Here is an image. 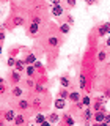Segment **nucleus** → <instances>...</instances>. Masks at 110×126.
<instances>
[{"label":"nucleus","instance_id":"obj_15","mask_svg":"<svg viewBox=\"0 0 110 126\" xmlns=\"http://www.w3.org/2000/svg\"><path fill=\"white\" fill-rule=\"evenodd\" d=\"M44 120H46L44 113H36V117H35V123H36V125H41Z\"/></svg>","mask_w":110,"mask_h":126},{"label":"nucleus","instance_id":"obj_7","mask_svg":"<svg viewBox=\"0 0 110 126\" xmlns=\"http://www.w3.org/2000/svg\"><path fill=\"white\" fill-rule=\"evenodd\" d=\"M14 117H16L14 110H6L5 112V121H14Z\"/></svg>","mask_w":110,"mask_h":126},{"label":"nucleus","instance_id":"obj_8","mask_svg":"<svg viewBox=\"0 0 110 126\" xmlns=\"http://www.w3.org/2000/svg\"><path fill=\"white\" fill-rule=\"evenodd\" d=\"M47 41H49V44L52 46V47H55V46H58V44H60V39H58V36H55V35L49 36V39H47Z\"/></svg>","mask_w":110,"mask_h":126},{"label":"nucleus","instance_id":"obj_9","mask_svg":"<svg viewBox=\"0 0 110 126\" xmlns=\"http://www.w3.org/2000/svg\"><path fill=\"white\" fill-rule=\"evenodd\" d=\"M25 63H24V60H16V65H14V68H16V71H19V73H21V71H24L25 69Z\"/></svg>","mask_w":110,"mask_h":126},{"label":"nucleus","instance_id":"obj_26","mask_svg":"<svg viewBox=\"0 0 110 126\" xmlns=\"http://www.w3.org/2000/svg\"><path fill=\"white\" fill-rule=\"evenodd\" d=\"M97 35H99V36H104V35H105V29H104V25H101V27H99V30H97Z\"/></svg>","mask_w":110,"mask_h":126},{"label":"nucleus","instance_id":"obj_16","mask_svg":"<svg viewBox=\"0 0 110 126\" xmlns=\"http://www.w3.org/2000/svg\"><path fill=\"white\" fill-rule=\"evenodd\" d=\"M38 29H39V24H30V35H36L38 33Z\"/></svg>","mask_w":110,"mask_h":126},{"label":"nucleus","instance_id":"obj_31","mask_svg":"<svg viewBox=\"0 0 110 126\" xmlns=\"http://www.w3.org/2000/svg\"><path fill=\"white\" fill-rule=\"evenodd\" d=\"M66 3H68L69 6H74L76 5V0H66Z\"/></svg>","mask_w":110,"mask_h":126},{"label":"nucleus","instance_id":"obj_33","mask_svg":"<svg viewBox=\"0 0 110 126\" xmlns=\"http://www.w3.org/2000/svg\"><path fill=\"white\" fill-rule=\"evenodd\" d=\"M39 126H52V123H50V121H46V120H44V121H42V123L39 125Z\"/></svg>","mask_w":110,"mask_h":126},{"label":"nucleus","instance_id":"obj_5","mask_svg":"<svg viewBox=\"0 0 110 126\" xmlns=\"http://www.w3.org/2000/svg\"><path fill=\"white\" fill-rule=\"evenodd\" d=\"M35 62H36V57H35V54H28L25 58H24V63H25V65H33Z\"/></svg>","mask_w":110,"mask_h":126},{"label":"nucleus","instance_id":"obj_25","mask_svg":"<svg viewBox=\"0 0 110 126\" xmlns=\"http://www.w3.org/2000/svg\"><path fill=\"white\" fill-rule=\"evenodd\" d=\"M79 82H80V88H83L85 87V76L80 74V76H79Z\"/></svg>","mask_w":110,"mask_h":126},{"label":"nucleus","instance_id":"obj_30","mask_svg":"<svg viewBox=\"0 0 110 126\" xmlns=\"http://www.w3.org/2000/svg\"><path fill=\"white\" fill-rule=\"evenodd\" d=\"M35 88H36V92H38V93L44 92V88H42V85H35Z\"/></svg>","mask_w":110,"mask_h":126},{"label":"nucleus","instance_id":"obj_38","mask_svg":"<svg viewBox=\"0 0 110 126\" xmlns=\"http://www.w3.org/2000/svg\"><path fill=\"white\" fill-rule=\"evenodd\" d=\"M99 126H110L109 123H105V121H102V123H99Z\"/></svg>","mask_w":110,"mask_h":126},{"label":"nucleus","instance_id":"obj_22","mask_svg":"<svg viewBox=\"0 0 110 126\" xmlns=\"http://www.w3.org/2000/svg\"><path fill=\"white\" fill-rule=\"evenodd\" d=\"M13 24H14V25H22V24H24V19L19 17V16H16V17L13 19Z\"/></svg>","mask_w":110,"mask_h":126},{"label":"nucleus","instance_id":"obj_43","mask_svg":"<svg viewBox=\"0 0 110 126\" xmlns=\"http://www.w3.org/2000/svg\"><path fill=\"white\" fill-rule=\"evenodd\" d=\"M0 54H2V46H0Z\"/></svg>","mask_w":110,"mask_h":126},{"label":"nucleus","instance_id":"obj_12","mask_svg":"<svg viewBox=\"0 0 110 126\" xmlns=\"http://www.w3.org/2000/svg\"><path fill=\"white\" fill-rule=\"evenodd\" d=\"M60 84H61L63 88H68V87L71 85V80H69L66 76H61V77H60Z\"/></svg>","mask_w":110,"mask_h":126},{"label":"nucleus","instance_id":"obj_27","mask_svg":"<svg viewBox=\"0 0 110 126\" xmlns=\"http://www.w3.org/2000/svg\"><path fill=\"white\" fill-rule=\"evenodd\" d=\"M66 123H68V126H72L74 125V120L71 117H66Z\"/></svg>","mask_w":110,"mask_h":126},{"label":"nucleus","instance_id":"obj_10","mask_svg":"<svg viewBox=\"0 0 110 126\" xmlns=\"http://www.w3.org/2000/svg\"><path fill=\"white\" fill-rule=\"evenodd\" d=\"M24 121H25V118H24L22 113H17V115L14 117V123H16V126H21V125H24Z\"/></svg>","mask_w":110,"mask_h":126},{"label":"nucleus","instance_id":"obj_4","mask_svg":"<svg viewBox=\"0 0 110 126\" xmlns=\"http://www.w3.org/2000/svg\"><path fill=\"white\" fill-rule=\"evenodd\" d=\"M68 99L71 102H79V101H80V93H79V92H71L69 96H68Z\"/></svg>","mask_w":110,"mask_h":126},{"label":"nucleus","instance_id":"obj_23","mask_svg":"<svg viewBox=\"0 0 110 126\" xmlns=\"http://www.w3.org/2000/svg\"><path fill=\"white\" fill-rule=\"evenodd\" d=\"M82 104H83L85 107H88V106L91 104V101H90V98H88V96H83V98H82Z\"/></svg>","mask_w":110,"mask_h":126},{"label":"nucleus","instance_id":"obj_32","mask_svg":"<svg viewBox=\"0 0 110 126\" xmlns=\"http://www.w3.org/2000/svg\"><path fill=\"white\" fill-rule=\"evenodd\" d=\"M27 85H28V87H35V82L28 77V80H27Z\"/></svg>","mask_w":110,"mask_h":126},{"label":"nucleus","instance_id":"obj_40","mask_svg":"<svg viewBox=\"0 0 110 126\" xmlns=\"http://www.w3.org/2000/svg\"><path fill=\"white\" fill-rule=\"evenodd\" d=\"M0 84H5V79H2V77H0Z\"/></svg>","mask_w":110,"mask_h":126},{"label":"nucleus","instance_id":"obj_39","mask_svg":"<svg viewBox=\"0 0 110 126\" xmlns=\"http://www.w3.org/2000/svg\"><path fill=\"white\" fill-rule=\"evenodd\" d=\"M86 3H88V5H93V3H94V0H86Z\"/></svg>","mask_w":110,"mask_h":126},{"label":"nucleus","instance_id":"obj_17","mask_svg":"<svg viewBox=\"0 0 110 126\" xmlns=\"http://www.w3.org/2000/svg\"><path fill=\"white\" fill-rule=\"evenodd\" d=\"M11 79H13V82H19V80H21V73L14 69L13 73H11Z\"/></svg>","mask_w":110,"mask_h":126},{"label":"nucleus","instance_id":"obj_35","mask_svg":"<svg viewBox=\"0 0 110 126\" xmlns=\"http://www.w3.org/2000/svg\"><path fill=\"white\" fill-rule=\"evenodd\" d=\"M5 39V32H0V41H3Z\"/></svg>","mask_w":110,"mask_h":126},{"label":"nucleus","instance_id":"obj_1","mask_svg":"<svg viewBox=\"0 0 110 126\" xmlns=\"http://www.w3.org/2000/svg\"><path fill=\"white\" fill-rule=\"evenodd\" d=\"M63 13H65V8H63L61 5H54V8H52V14L55 16V17H60Z\"/></svg>","mask_w":110,"mask_h":126},{"label":"nucleus","instance_id":"obj_3","mask_svg":"<svg viewBox=\"0 0 110 126\" xmlns=\"http://www.w3.org/2000/svg\"><path fill=\"white\" fill-rule=\"evenodd\" d=\"M65 107H66V99H63V98H58V99H55V109L63 110Z\"/></svg>","mask_w":110,"mask_h":126},{"label":"nucleus","instance_id":"obj_19","mask_svg":"<svg viewBox=\"0 0 110 126\" xmlns=\"http://www.w3.org/2000/svg\"><path fill=\"white\" fill-rule=\"evenodd\" d=\"M105 57H107V52H105V50H99L97 60H99V62H104V60H105Z\"/></svg>","mask_w":110,"mask_h":126},{"label":"nucleus","instance_id":"obj_41","mask_svg":"<svg viewBox=\"0 0 110 126\" xmlns=\"http://www.w3.org/2000/svg\"><path fill=\"white\" fill-rule=\"evenodd\" d=\"M107 46L110 47V38H107Z\"/></svg>","mask_w":110,"mask_h":126},{"label":"nucleus","instance_id":"obj_36","mask_svg":"<svg viewBox=\"0 0 110 126\" xmlns=\"http://www.w3.org/2000/svg\"><path fill=\"white\" fill-rule=\"evenodd\" d=\"M39 104H41V99H38V98H36L35 102H33V106H39Z\"/></svg>","mask_w":110,"mask_h":126},{"label":"nucleus","instance_id":"obj_2","mask_svg":"<svg viewBox=\"0 0 110 126\" xmlns=\"http://www.w3.org/2000/svg\"><path fill=\"white\" fill-rule=\"evenodd\" d=\"M104 118H105V112H104V110H97V112L94 113V121H96V123H102Z\"/></svg>","mask_w":110,"mask_h":126},{"label":"nucleus","instance_id":"obj_37","mask_svg":"<svg viewBox=\"0 0 110 126\" xmlns=\"http://www.w3.org/2000/svg\"><path fill=\"white\" fill-rule=\"evenodd\" d=\"M60 2H61V0H52L54 5H60Z\"/></svg>","mask_w":110,"mask_h":126},{"label":"nucleus","instance_id":"obj_34","mask_svg":"<svg viewBox=\"0 0 110 126\" xmlns=\"http://www.w3.org/2000/svg\"><path fill=\"white\" fill-rule=\"evenodd\" d=\"M104 121H105V123H109V125H110V115H109V113H105V118H104Z\"/></svg>","mask_w":110,"mask_h":126},{"label":"nucleus","instance_id":"obj_29","mask_svg":"<svg viewBox=\"0 0 110 126\" xmlns=\"http://www.w3.org/2000/svg\"><path fill=\"white\" fill-rule=\"evenodd\" d=\"M104 29H105V33H110V22L104 24Z\"/></svg>","mask_w":110,"mask_h":126},{"label":"nucleus","instance_id":"obj_21","mask_svg":"<svg viewBox=\"0 0 110 126\" xmlns=\"http://www.w3.org/2000/svg\"><path fill=\"white\" fill-rule=\"evenodd\" d=\"M68 96H69L68 88H63L61 92H60V98H63V99H68Z\"/></svg>","mask_w":110,"mask_h":126},{"label":"nucleus","instance_id":"obj_13","mask_svg":"<svg viewBox=\"0 0 110 126\" xmlns=\"http://www.w3.org/2000/svg\"><path fill=\"white\" fill-rule=\"evenodd\" d=\"M35 69H36V68H35L33 65H27V66H25V73H27V76L31 77V76L35 74Z\"/></svg>","mask_w":110,"mask_h":126},{"label":"nucleus","instance_id":"obj_28","mask_svg":"<svg viewBox=\"0 0 110 126\" xmlns=\"http://www.w3.org/2000/svg\"><path fill=\"white\" fill-rule=\"evenodd\" d=\"M6 92V87H5V84H0V94H3Z\"/></svg>","mask_w":110,"mask_h":126},{"label":"nucleus","instance_id":"obj_11","mask_svg":"<svg viewBox=\"0 0 110 126\" xmlns=\"http://www.w3.org/2000/svg\"><path fill=\"white\" fill-rule=\"evenodd\" d=\"M28 107H30V101H27V99H19V109L27 110Z\"/></svg>","mask_w":110,"mask_h":126},{"label":"nucleus","instance_id":"obj_18","mask_svg":"<svg viewBox=\"0 0 110 126\" xmlns=\"http://www.w3.org/2000/svg\"><path fill=\"white\" fill-rule=\"evenodd\" d=\"M91 117H93V112H91L90 109H85V110H83V118H85V120H90Z\"/></svg>","mask_w":110,"mask_h":126},{"label":"nucleus","instance_id":"obj_6","mask_svg":"<svg viewBox=\"0 0 110 126\" xmlns=\"http://www.w3.org/2000/svg\"><path fill=\"white\" fill-rule=\"evenodd\" d=\"M11 93H13V96H16V98H21V96H22V93H24V90H22L19 85H16V87H13Z\"/></svg>","mask_w":110,"mask_h":126},{"label":"nucleus","instance_id":"obj_42","mask_svg":"<svg viewBox=\"0 0 110 126\" xmlns=\"http://www.w3.org/2000/svg\"><path fill=\"white\" fill-rule=\"evenodd\" d=\"M27 126H35V125H33V123H28V125H27Z\"/></svg>","mask_w":110,"mask_h":126},{"label":"nucleus","instance_id":"obj_14","mask_svg":"<svg viewBox=\"0 0 110 126\" xmlns=\"http://www.w3.org/2000/svg\"><path fill=\"white\" fill-rule=\"evenodd\" d=\"M69 30H71V27H69V24H60V32L63 35H66V33H69Z\"/></svg>","mask_w":110,"mask_h":126},{"label":"nucleus","instance_id":"obj_20","mask_svg":"<svg viewBox=\"0 0 110 126\" xmlns=\"http://www.w3.org/2000/svg\"><path fill=\"white\" fill-rule=\"evenodd\" d=\"M58 120H60V117H58V113H52V115L49 117V121H50V123H57Z\"/></svg>","mask_w":110,"mask_h":126},{"label":"nucleus","instance_id":"obj_24","mask_svg":"<svg viewBox=\"0 0 110 126\" xmlns=\"http://www.w3.org/2000/svg\"><path fill=\"white\" fill-rule=\"evenodd\" d=\"M14 65H16V58L14 57H10V58H8V66H11V68H13Z\"/></svg>","mask_w":110,"mask_h":126}]
</instances>
